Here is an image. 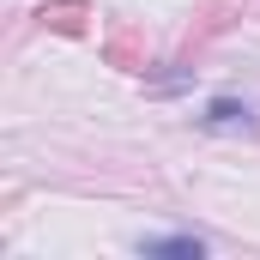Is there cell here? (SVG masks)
<instances>
[{"label": "cell", "mask_w": 260, "mask_h": 260, "mask_svg": "<svg viewBox=\"0 0 260 260\" xmlns=\"http://www.w3.org/2000/svg\"><path fill=\"white\" fill-rule=\"evenodd\" d=\"M37 18H43L49 30H61V37H85L91 18H97V6H91V0H43Z\"/></svg>", "instance_id": "obj_1"}, {"label": "cell", "mask_w": 260, "mask_h": 260, "mask_svg": "<svg viewBox=\"0 0 260 260\" xmlns=\"http://www.w3.org/2000/svg\"><path fill=\"white\" fill-rule=\"evenodd\" d=\"M145 254H170V260H200V254H206V242H200V236H157V242H145Z\"/></svg>", "instance_id": "obj_2"}, {"label": "cell", "mask_w": 260, "mask_h": 260, "mask_svg": "<svg viewBox=\"0 0 260 260\" xmlns=\"http://www.w3.org/2000/svg\"><path fill=\"white\" fill-rule=\"evenodd\" d=\"M109 61L115 67H145V43H139L133 30H115V37H109Z\"/></svg>", "instance_id": "obj_3"}, {"label": "cell", "mask_w": 260, "mask_h": 260, "mask_svg": "<svg viewBox=\"0 0 260 260\" xmlns=\"http://www.w3.org/2000/svg\"><path fill=\"white\" fill-rule=\"evenodd\" d=\"M242 115H248V109H242V103H230V97H218V103L206 109V121H212V127H230V121H242Z\"/></svg>", "instance_id": "obj_4"}]
</instances>
